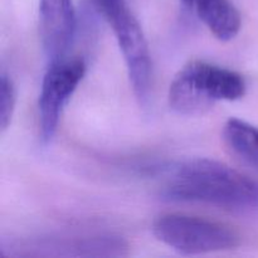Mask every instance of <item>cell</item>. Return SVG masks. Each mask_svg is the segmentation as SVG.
Masks as SVG:
<instances>
[{"instance_id":"1","label":"cell","mask_w":258,"mask_h":258,"mask_svg":"<svg viewBox=\"0 0 258 258\" xmlns=\"http://www.w3.org/2000/svg\"><path fill=\"white\" fill-rule=\"evenodd\" d=\"M165 194L174 201L199 202L232 209L258 208V183L218 160L196 158L171 168Z\"/></svg>"},{"instance_id":"2","label":"cell","mask_w":258,"mask_h":258,"mask_svg":"<svg viewBox=\"0 0 258 258\" xmlns=\"http://www.w3.org/2000/svg\"><path fill=\"white\" fill-rule=\"evenodd\" d=\"M246 93L239 73L202 60L184 66L169 88V105L185 116L202 115L218 101H236Z\"/></svg>"},{"instance_id":"3","label":"cell","mask_w":258,"mask_h":258,"mask_svg":"<svg viewBox=\"0 0 258 258\" xmlns=\"http://www.w3.org/2000/svg\"><path fill=\"white\" fill-rule=\"evenodd\" d=\"M115 34L127 67L133 90L140 103H146L151 90V55L148 40L125 0H93Z\"/></svg>"},{"instance_id":"4","label":"cell","mask_w":258,"mask_h":258,"mask_svg":"<svg viewBox=\"0 0 258 258\" xmlns=\"http://www.w3.org/2000/svg\"><path fill=\"white\" fill-rule=\"evenodd\" d=\"M153 233L161 243L185 256L228 251L239 244V236L219 222L186 214H164L155 219Z\"/></svg>"},{"instance_id":"5","label":"cell","mask_w":258,"mask_h":258,"mask_svg":"<svg viewBox=\"0 0 258 258\" xmlns=\"http://www.w3.org/2000/svg\"><path fill=\"white\" fill-rule=\"evenodd\" d=\"M86 73L83 59H60L49 64L39 95L40 136L44 144L57 131L60 113Z\"/></svg>"},{"instance_id":"6","label":"cell","mask_w":258,"mask_h":258,"mask_svg":"<svg viewBox=\"0 0 258 258\" xmlns=\"http://www.w3.org/2000/svg\"><path fill=\"white\" fill-rule=\"evenodd\" d=\"M40 35L44 52L52 62L63 59L76 32L72 0H39Z\"/></svg>"},{"instance_id":"7","label":"cell","mask_w":258,"mask_h":258,"mask_svg":"<svg viewBox=\"0 0 258 258\" xmlns=\"http://www.w3.org/2000/svg\"><path fill=\"white\" fill-rule=\"evenodd\" d=\"M199 19L219 40H231L241 29V15L229 0H190Z\"/></svg>"},{"instance_id":"8","label":"cell","mask_w":258,"mask_h":258,"mask_svg":"<svg viewBox=\"0 0 258 258\" xmlns=\"http://www.w3.org/2000/svg\"><path fill=\"white\" fill-rule=\"evenodd\" d=\"M223 138L237 158L258 170V127L239 118H229Z\"/></svg>"},{"instance_id":"9","label":"cell","mask_w":258,"mask_h":258,"mask_svg":"<svg viewBox=\"0 0 258 258\" xmlns=\"http://www.w3.org/2000/svg\"><path fill=\"white\" fill-rule=\"evenodd\" d=\"M15 103H17V92L12 78L3 73L0 81V126L2 130H7L12 122L14 115Z\"/></svg>"}]
</instances>
